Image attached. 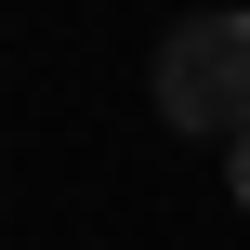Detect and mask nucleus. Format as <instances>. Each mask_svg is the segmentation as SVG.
Listing matches in <instances>:
<instances>
[{
	"instance_id": "2",
	"label": "nucleus",
	"mask_w": 250,
	"mask_h": 250,
	"mask_svg": "<svg viewBox=\"0 0 250 250\" xmlns=\"http://www.w3.org/2000/svg\"><path fill=\"white\" fill-rule=\"evenodd\" d=\"M224 171H237V211H250V132H237V145H224Z\"/></svg>"
},
{
	"instance_id": "1",
	"label": "nucleus",
	"mask_w": 250,
	"mask_h": 250,
	"mask_svg": "<svg viewBox=\"0 0 250 250\" xmlns=\"http://www.w3.org/2000/svg\"><path fill=\"white\" fill-rule=\"evenodd\" d=\"M158 119L171 132H211V145L250 132V13H185L158 40Z\"/></svg>"
}]
</instances>
